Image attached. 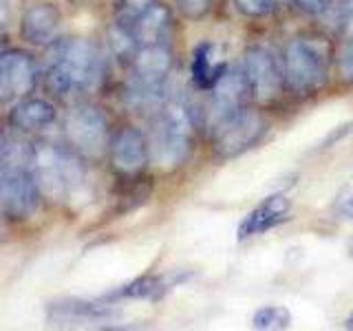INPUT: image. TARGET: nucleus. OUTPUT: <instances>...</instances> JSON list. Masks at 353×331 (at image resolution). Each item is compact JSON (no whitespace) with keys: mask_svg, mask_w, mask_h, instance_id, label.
Wrapping results in <instances>:
<instances>
[{"mask_svg":"<svg viewBox=\"0 0 353 331\" xmlns=\"http://www.w3.org/2000/svg\"><path fill=\"white\" fill-rule=\"evenodd\" d=\"M353 132V119L351 121H347V124H340V126H336L334 130L329 132V135L318 143V148H331V146H336L338 141H342L345 137H349Z\"/></svg>","mask_w":353,"mask_h":331,"instance_id":"25","label":"nucleus"},{"mask_svg":"<svg viewBox=\"0 0 353 331\" xmlns=\"http://www.w3.org/2000/svg\"><path fill=\"white\" fill-rule=\"evenodd\" d=\"M165 290V283L159 276H141V279L124 285L113 294V298H157Z\"/></svg>","mask_w":353,"mask_h":331,"instance_id":"19","label":"nucleus"},{"mask_svg":"<svg viewBox=\"0 0 353 331\" xmlns=\"http://www.w3.org/2000/svg\"><path fill=\"white\" fill-rule=\"evenodd\" d=\"M174 3H176V7L181 9V14L185 18L199 20V18H203L205 14H210L214 0H174Z\"/></svg>","mask_w":353,"mask_h":331,"instance_id":"22","label":"nucleus"},{"mask_svg":"<svg viewBox=\"0 0 353 331\" xmlns=\"http://www.w3.org/2000/svg\"><path fill=\"white\" fill-rule=\"evenodd\" d=\"M3 174H5V150H0V192H3Z\"/></svg>","mask_w":353,"mask_h":331,"instance_id":"27","label":"nucleus"},{"mask_svg":"<svg viewBox=\"0 0 353 331\" xmlns=\"http://www.w3.org/2000/svg\"><path fill=\"white\" fill-rule=\"evenodd\" d=\"M106 58L95 42L86 38H58L49 44L44 64V84L58 97L84 95L104 82Z\"/></svg>","mask_w":353,"mask_h":331,"instance_id":"1","label":"nucleus"},{"mask_svg":"<svg viewBox=\"0 0 353 331\" xmlns=\"http://www.w3.org/2000/svg\"><path fill=\"white\" fill-rule=\"evenodd\" d=\"M287 219H290V199H287L285 194H272L241 221L239 239L245 241L250 237L263 234V232L281 225Z\"/></svg>","mask_w":353,"mask_h":331,"instance_id":"13","label":"nucleus"},{"mask_svg":"<svg viewBox=\"0 0 353 331\" xmlns=\"http://www.w3.org/2000/svg\"><path fill=\"white\" fill-rule=\"evenodd\" d=\"M274 3H290V0H274Z\"/></svg>","mask_w":353,"mask_h":331,"instance_id":"32","label":"nucleus"},{"mask_svg":"<svg viewBox=\"0 0 353 331\" xmlns=\"http://www.w3.org/2000/svg\"><path fill=\"white\" fill-rule=\"evenodd\" d=\"M62 14L53 3H36L25 9L20 18V36L36 47H49L58 40Z\"/></svg>","mask_w":353,"mask_h":331,"instance_id":"12","label":"nucleus"},{"mask_svg":"<svg viewBox=\"0 0 353 331\" xmlns=\"http://www.w3.org/2000/svg\"><path fill=\"white\" fill-rule=\"evenodd\" d=\"M38 64L31 53L20 49L0 51V102L29 97L38 84Z\"/></svg>","mask_w":353,"mask_h":331,"instance_id":"9","label":"nucleus"},{"mask_svg":"<svg viewBox=\"0 0 353 331\" xmlns=\"http://www.w3.org/2000/svg\"><path fill=\"white\" fill-rule=\"evenodd\" d=\"M108 157L113 168L124 177H135L150 159L148 137L135 126L115 130L108 141Z\"/></svg>","mask_w":353,"mask_h":331,"instance_id":"10","label":"nucleus"},{"mask_svg":"<svg viewBox=\"0 0 353 331\" xmlns=\"http://www.w3.org/2000/svg\"><path fill=\"white\" fill-rule=\"evenodd\" d=\"M340 214L342 217H347V219H351L353 221V197H349L345 203L340 205Z\"/></svg>","mask_w":353,"mask_h":331,"instance_id":"26","label":"nucleus"},{"mask_svg":"<svg viewBox=\"0 0 353 331\" xmlns=\"http://www.w3.org/2000/svg\"><path fill=\"white\" fill-rule=\"evenodd\" d=\"M252 325L256 329L265 331H274V329H287L292 325V316L285 307L281 305H270V307H261L252 318Z\"/></svg>","mask_w":353,"mask_h":331,"instance_id":"20","label":"nucleus"},{"mask_svg":"<svg viewBox=\"0 0 353 331\" xmlns=\"http://www.w3.org/2000/svg\"><path fill=\"white\" fill-rule=\"evenodd\" d=\"M294 5L309 16H323L331 9L334 0H294Z\"/></svg>","mask_w":353,"mask_h":331,"instance_id":"24","label":"nucleus"},{"mask_svg":"<svg viewBox=\"0 0 353 331\" xmlns=\"http://www.w3.org/2000/svg\"><path fill=\"white\" fill-rule=\"evenodd\" d=\"M3 33H5V25H3V20H0V38H3Z\"/></svg>","mask_w":353,"mask_h":331,"instance_id":"30","label":"nucleus"},{"mask_svg":"<svg viewBox=\"0 0 353 331\" xmlns=\"http://www.w3.org/2000/svg\"><path fill=\"white\" fill-rule=\"evenodd\" d=\"M265 132H268L265 117L245 108L214 126V152L223 159L239 157L256 146Z\"/></svg>","mask_w":353,"mask_h":331,"instance_id":"7","label":"nucleus"},{"mask_svg":"<svg viewBox=\"0 0 353 331\" xmlns=\"http://www.w3.org/2000/svg\"><path fill=\"white\" fill-rule=\"evenodd\" d=\"M31 168L42 197L55 203L71 205L84 199L88 192L82 157L69 146L40 143V146L31 148Z\"/></svg>","mask_w":353,"mask_h":331,"instance_id":"2","label":"nucleus"},{"mask_svg":"<svg viewBox=\"0 0 353 331\" xmlns=\"http://www.w3.org/2000/svg\"><path fill=\"white\" fill-rule=\"evenodd\" d=\"M243 71L250 82L252 97H256L259 102H274L287 84L285 71L281 69L274 51L261 47V44H254L245 51Z\"/></svg>","mask_w":353,"mask_h":331,"instance_id":"8","label":"nucleus"},{"mask_svg":"<svg viewBox=\"0 0 353 331\" xmlns=\"http://www.w3.org/2000/svg\"><path fill=\"white\" fill-rule=\"evenodd\" d=\"M126 29H130V33L135 36L139 47L168 44V40L172 36V14L165 5L154 3Z\"/></svg>","mask_w":353,"mask_h":331,"instance_id":"15","label":"nucleus"},{"mask_svg":"<svg viewBox=\"0 0 353 331\" xmlns=\"http://www.w3.org/2000/svg\"><path fill=\"white\" fill-rule=\"evenodd\" d=\"M216 47L212 42H201L194 47L192 53V82L201 91H212L214 84L221 80V75L228 71V64L216 60Z\"/></svg>","mask_w":353,"mask_h":331,"instance_id":"16","label":"nucleus"},{"mask_svg":"<svg viewBox=\"0 0 353 331\" xmlns=\"http://www.w3.org/2000/svg\"><path fill=\"white\" fill-rule=\"evenodd\" d=\"M40 185L31 168V150L5 148V174L0 192V214L14 221H25L36 214L40 205Z\"/></svg>","mask_w":353,"mask_h":331,"instance_id":"4","label":"nucleus"},{"mask_svg":"<svg viewBox=\"0 0 353 331\" xmlns=\"http://www.w3.org/2000/svg\"><path fill=\"white\" fill-rule=\"evenodd\" d=\"M338 71L345 82H353V0L342 7L340 14V53Z\"/></svg>","mask_w":353,"mask_h":331,"instance_id":"18","label":"nucleus"},{"mask_svg":"<svg viewBox=\"0 0 353 331\" xmlns=\"http://www.w3.org/2000/svg\"><path fill=\"white\" fill-rule=\"evenodd\" d=\"M349 252H351V257H353V241L349 243Z\"/></svg>","mask_w":353,"mask_h":331,"instance_id":"31","label":"nucleus"},{"mask_svg":"<svg viewBox=\"0 0 353 331\" xmlns=\"http://www.w3.org/2000/svg\"><path fill=\"white\" fill-rule=\"evenodd\" d=\"M110 305L84 303V301H60L51 303L49 316L53 323H75V320H104L110 318Z\"/></svg>","mask_w":353,"mask_h":331,"instance_id":"17","label":"nucleus"},{"mask_svg":"<svg viewBox=\"0 0 353 331\" xmlns=\"http://www.w3.org/2000/svg\"><path fill=\"white\" fill-rule=\"evenodd\" d=\"M331 49L320 38H296L285 51V77L298 95H312L327 84Z\"/></svg>","mask_w":353,"mask_h":331,"instance_id":"5","label":"nucleus"},{"mask_svg":"<svg viewBox=\"0 0 353 331\" xmlns=\"http://www.w3.org/2000/svg\"><path fill=\"white\" fill-rule=\"evenodd\" d=\"M66 146L82 159H99L108 152L110 130L106 115L93 104H75L64 117Z\"/></svg>","mask_w":353,"mask_h":331,"instance_id":"6","label":"nucleus"},{"mask_svg":"<svg viewBox=\"0 0 353 331\" xmlns=\"http://www.w3.org/2000/svg\"><path fill=\"white\" fill-rule=\"evenodd\" d=\"M236 9L241 14H245L250 18H261V16H268L272 7H274V0H234Z\"/></svg>","mask_w":353,"mask_h":331,"instance_id":"23","label":"nucleus"},{"mask_svg":"<svg viewBox=\"0 0 353 331\" xmlns=\"http://www.w3.org/2000/svg\"><path fill=\"white\" fill-rule=\"evenodd\" d=\"M347 327H349V329H353V312H351V316L347 318Z\"/></svg>","mask_w":353,"mask_h":331,"instance_id":"29","label":"nucleus"},{"mask_svg":"<svg viewBox=\"0 0 353 331\" xmlns=\"http://www.w3.org/2000/svg\"><path fill=\"white\" fill-rule=\"evenodd\" d=\"M194 126L196 115L192 106L183 104L181 99L163 102L148 137L150 161L165 170L181 166L190 154Z\"/></svg>","mask_w":353,"mask_h":331,"instance_id":"3","label":"nucleus"},{"mask_svg":"<svg viewBox=\"0 0 353 331\" xmlns=\"http://www.w3.org/2000/svg\"><path fill=\"white\" fill-rule=\"evenodd\" d=\"M157 0H115L113 11H115V22L121 27H130L143 11L150 9Z\"/></svg>","mask_w":353,"mask_h":331,"instance_id":"21","label":"nucleus"},{"mask_svg":"<svg viewBox=\"0 0 353 331\" xmlns=\"http://www.w3.org/2000/svg\"><path fill=\"white\" fill-rule=\"evenodd\" d=\"M5 146H7V141H5V132H3V128H0V150H5Z\"/></svg>","mask_w":353,"mask_h":331,"instance_id":"28","label":"nucleus"},{"mask_svg":"<svg viewBox=\"0 0 353 331\" xmlns=\"http://www.w3.org/2000/svg\"><path fill=\"white\" fill-rule=\"evenodd\" d=\"M250 97H252V88L245 77V71L230 69L228 66V71L221 75V80L212 88V106H210V113H212L214 126L230 119L232 115L241 113V110H245Z\"/></svg>","mask_w":353,"mask_h":331,"instance_id":"11","label":"nucleus"},{"mask_svg":"<svg viewBox=\"0 0 353 331\" xmlns=\"http://www.w3.org/2000/svg\"><path fill=\"white\" fill-rule=\"evenodd\" d=\"M58 113L55 106L42 97H22L9 110V126L18 132H40L49 128Z\"/></svg>","mask_w":353,"mask_h":331,"instance_id":"14","label":"nucleus"}]
</instances>
